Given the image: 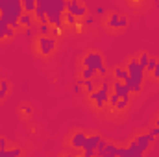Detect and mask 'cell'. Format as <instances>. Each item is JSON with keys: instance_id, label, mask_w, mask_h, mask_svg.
Returning <instances> with one entry per match:
<instances>
[{"instance_id": "5b68a950", "label": "cell", "mask_w": 159, "mask_h": 157, "mask_svg": "<svg viewBox=\"0 0 159 157\" xmlns=\"http://www.w3.org/2000/svg\"><path fill=\"white\" fill-rule=\"evenodd\" d=\"M111 91V83L107 81V79H104V83L96 89V91H93L89 96H91V102L96 105V107H104L106 104H107V100H109V92Z\"/></svg>"}, {"instance_id": "9a60e30c", "label": "cell", "mask_w": 159, "mask_h": 157, "mask_svg": "<svg viewBox=\"0 0 159 157\" xmlns=\"http://www.w3.org/2000/svg\"><path fill=\"white\" fill-rule=\"evenodd\" d=\"M34 15H28V13H22V17L19 19V26H24V28H30L34 26Z\"/></svg>"}, {"instance_id": "4fadbf2b", "label": "cell", "mask_w": 159, "mask_h": 157, "mask_svg": "<svg viewBox=\"0 0 159 157\" xmlns=\"http://www.w3.org/2000/svg\"><path fill=\"white\" fill-rule=\"evenodd\" d=\"M113 76H115V79L117 81H122V83H126L128 81V70L124 69V67H115V70H113Z\"/></svg>"}, {"instance_id": "484cf974", "label": "cell", "mask_w": 159, "mask_h": 157, "mask_svg": "<svg viewBox=\"0 0 159 157\" xmlns=\"http://www.w3.org/2000/svg\"><path fill=\"white\" fill-rule=\"evenodd\" d=\"M119 96H117V94H115V92H111V94H109V100H107V104H109V105H113V107H115V105H117V104H119Z\"/></svg>"}, {"instance_id": "6da1fadb", "label": "cell", "mask_w": 159, "mask_h": 157, "mask_svg": "<svg viewBox=\"0 0 159 157\" xmlns=\"http://www.w3.org/2000/svg\"><path fill=\"white\" fill-rule=\"evenodd\" d=\"M41 7L46 13V20L52 28H63V11H67V2L63 0H37Z\"/></svg>"}, {"instance_id": "52a82bcc", "label": "cell", "mask_w": 159, "mask_h": 157, "mask_svg": "<svg viewBox=\"0 0 159 157\" xmlns=\"http://www.w3.org/2000/svg\"><path fill=\"white\" fill-rule=\"evenodd\" d=\"M94 155L96 157H119V146H115L113 142H106L102 139Z\"/></svg>"}, {"instance_id": "e575fe53", "label": "cell", "mask_w": 159, "mask_h": 157, "mask_svg": "<svg viewBox=\"0 0 159 157\" xmlns=\"http://www.w3.org/2000/svg\"><path fill=\"white\" fill-rule=\"evenodd\" d=\"M0 11H2V0H0Z\"/></svg>"}, {"instance_id": "9c48e42d", "label": "cell", "mask_w": 159, "mask_h": 157, "mask_svg": "<svg viewBox=\"0 0 159 157\" xmlns=\"http://www.w3.org/2000/svg\"><path fill=\"white\" fill-rule=\"evenodd\" d=\"M106 26L111 28V30L126 28V26H128V17H126V15H120V13H111V15H109V20H107Z\"/></svg>"}, {"instance_id": "2e32d148", "label": "cell", "mask_w": 159, "mask_h": 157, "mask_svg": "<svg viewBox=\"0 0 159 157\" xmlns=\"http://www.w3.org/2000/svg\"><path fill=\"white\" fill-rule=\"evenodd\" d=\"M126 150H128V157H144V154L137 148V144H135L133 141L129 142V146H128Z\"/></svg>"}, {"instance_id": "e0dca14e", "label": "cell", "mask_w": 159, "mask_h": 157, "mask_svg": "<svg viewBox=\"0 0 159 157\" xmlns=\"http://www.w3.org/2000/svg\"><path fill=\"white\" fill-rule=\"evenodd\" d=\"M20 148H15V150H6V152H2L0 150V157H20Z\"/></svg>"}, {"instance_id": "1f68e13d", "label": "cell", "mask_w": 159, "mask_h": 157, "mask_svg": "<svg viewBox=\"0 0 159 157\" xmlns=\"http://www.w3.org/2000/svg\"><path fill=\"white\" fill-rule=\"evenodd\" d=\"M72 91H74V92H76V94H78L80 91H81V87H80L78 83H74V87H72Z\"/></svg>"}, {"instance_id": "8fae6325", "label": "cell", "mask_w": 159, "mask_h": 157, "mask_svg": "<svg viewBox=\"0 0 159 157\" xmlns=\"http://www.w3.org/2000/svg\"><path fill=\"white\" fill-rule=\"evenodd\" d=\"M87 133H83V131H76L74 135H72V139H70V146L74 148V150H83V146H85V142H87Z\"/></svg>"}, {"instance_id": "4316f807", "label": "cell", "mask_w": 159, "mask_h": 157, "mask_svg": "<svg viewBox=\"0 0 159 157\" xmlns=\"http://www.w3.org/2000/svg\"><path fill=\"white\" fill-rule=\"evenodd\" d=\"M156 65H157V61H156L154 57H150V61H148V65H146V70H148V72H154Z\"/></svg>"}, {"instance_id": "ba28073f", "label": "cell", "mask_w": 159, "mask_h": 157, "mask_svg": "<svg viewBox=\"0 0 159 157\" xmlns=\"http://www.w3.org/2000/svg\"><path fill=\"white\" fill-rule=\"evenodd\" d=\"M67 13L74 15L76 19H81L87 15V7H85V4H81L78 0H70V2H67Z\"/></svg>"}, {"instance_id": "603a6c76", "label": "cell", "mask_w": 159, "mask_h": 157, "mask_svg": "<svg viewBox=\"0 0 159 157\" xmlns=\"http://www.w3.org/2000/svg\"><path fill=\"white\" fill-rule=\"evenodd\" d=\"M37 28H39V24H37V22H35L34 26H30V28H24V35H26L28 39H32V37H34V30L37 32Z\"/></svg>"}, {"instance_id": "4dcf8cb0", "label": "cell", "mask_w": 159, "mask_h": 157, "mask_svg": "<svg viewBox=\"0 0 159 157\" xmlns=\"http://www.w3.org/2000/svg\"><path fill=\"white\" fill-rule=\"evenodd\" d=\"M154 78L159 79V61H157V65H156V69H154Z\"/></svg>"}, {"instance_id": "7a4b0ae2", "label": "cell", "mask_w": 159, "mask_h": 157, "mask_svg": "<svg viewBox=\"0 0 159 157\" xmlns=\"http://www.w3.org/2000/svg\"><path fill=\"white\" fill-rule=\"evenodd\" d=\"M22 4L19 0H2V11L0 19H4L13 30L19 28V19L22 17Z\"/></svg>"}, {"instance_id": "ffe728a7", "label": "cell", "mask_w": 159, "mask_h": 157, "mask_svg": "<svg viewBox=\"0 0 159 157\" xmlns=\"http://www.w3.org/2000/svg\"><path fill=\"white\" fill-rule=\"evenodd\" d=\"M137 61H139V65H141V67H143V69L146 70V65H148V61H150V56H148L146 52H143V54H141V56L137 57Z\"/></svg>"}, {"instance_id": "d6986e66", "label": "cell", "mask_w": 159, "mask_h": 157, "mask_svg": "<svg viewBox=\"0 0 159 157\" xmlns=\"http://www.w3.org/2000/svg\"><path fill=\"white\" fill-rule=\"evenodd\" d=\"M65 20H67V24H69V26H76V28H80V20L74 17V15L65 13Z\"/></svg>"}, {"instance_id": "cb8c5ba5", "label": "cell", "mask_w": 159, "mask_h": 157, "mask_svg": "<svg viewBox=\"0 0 159 157\" xmlns=\"http://www.w3.org/2000/svg\"><path fill=\"white\" fill-rule=\"evenodd\" d=\"M91 24H94V17H91V15H87L81 22H80V30L83 28V26H91Z\"/></svg>"}, {"instance_id": "3957f363", "label": "cell", "mask_w": 159, "mask_h": 157, "mask_svg": "<svg viewBox=\"0 0 159 157\" xmlns=\"http://www.w3.org/2000/svg\"><path fill=\"white\" fill-rule=\"evenodd\" d=\"M126 70H128V81H126V85H128V89H129V92H139L141 91V87H143V79H144V69L139 65V61L137 59H129V63H128V67H126Z\"/></svg>"}, {"instance_id": "30bf717a", "label": "cell", "mask_w": 159, "mask_h": 157, "mask_svg": "<svg viewBox=\"0 0 159 157\" xmlns=\"http://www.w3.org/2000/svg\"><path fill=\"white\" fill-rule=\"evenodd\" d=\"M111 89H113V92L119 96L120 100H122V98H129V94H131V92H129V89H128V85H126V83H122V81H117V79L111 83Z\"/></svg>"}, {"instance_id": "d4e9b609", "label": "cell", "mask_w": 159, "mask_h": 157, "mask_svg": "<svg viewBox=\"0 0 159 157\" xmlns=\"http://www.w3.org/2000/svg\"><path fill=\"white\" fill-rule=\"evenodd\" d=\"M128 104H129V98H122V100H119V104L115 105V109L122 111V109H126V107H128Z\"/></svg>"}, {"instance_id": "d6a6232c", "label": "cell", "mask_w": 159, "mask_h": 157, "mask_svg": "<svg viewBox=\"0 0 159 157\" xmlns=\"http://www.w3.org/2000/svg\"><path fill=\"white\" fill-rule=\"evenodd\" d=\"M63 157H76V155H72V154H67V155H63Z\"/></svg>"}, {"instance_id": "8992f818", "label": "cell", "mask_w": 159, "mask_h": 157, "mask_svg": "<svg viewBox=\"0 0 159 157\" xmlns=\"http://www.w3.org/2000/svg\"><path fill=\"white\" fill-rule=\"evenodd\" d=\"M37 50H39V54L43 57H48L56 50V39L52 35L50 37H41L39 35V39H37Z\"/></svg>"}, {"instance_id": "83f0119b", "label": "cell", "mask_w": 159, "mask_h": 157, "mask_svg": "<svg viewBox=\"0 0 159 157\" xmlns=\"http://www.w3.org/2000/svg\"><path fill=\"white\" fill-rule=\"evenodd\" d=\"M148 135H150L152 139H156V137H159V128H156V126H154V128H152V129L148 131Z\"/></svg>"}, {"instance_id": "ac0fdd59", "label": "cell", "mask_w": 159, "mask_h": 157, "mask_svg": "<svg viewBox=\"0 0 159 157\" xmlns=\"http://www.w3.org/2000/svg\"><path fill=\"white\" fill-rule=\"evenodd\" d=\"M7 92H9V83L6 79H2L0 81V100H4L7 96Z\"/></svg>"}, {"instance_id": "277c9868", "label": "cell", "mask_w": 159, "mask_h": 157, "mask_svg": "<svg viewBox=\"0 0 159 157\" xmlns=\"http://www.w3.org/2000/svg\"><path fill=\"white\" fill-rule=\"evenodd\" d=\"M83 67L94 70V72L100 74V76H106V72H107V69H106V65H104V59H102V54H98V52H89V54L83 57Z\"/></svg>"}, {"instance_id": "7402d4cb", "label": "cell", "mask_w": 159, "mask_h": 157, "mask_svg": "<svg viewBox=\"0 0 159 157\" xmlns=\"http://www.w3.org/2000/svg\"><path fill=\"white\" fill-rule=\"evenodd\" d=\"M7 28H9V24L4 20V19H0V41L6 39V34H7Z\"/></svg>"}, {"instance_id": "44dd1931", "label": "cell", "mask_w": 159, "mask_h": 157, "mask_svg": "<svg viewBox=\"0 0 159 157\" xmlns=\"http://www.w3.org/2000/svg\"><path fill=\"white\" fill-rule=\"evenodd\" d=\"M94 76H96V72H94V70H91V69H83V72H81V79H83V81L94 79Z\"/></svg>"}, {"instance_id": "836d02e7", "label": "cell", "mask_w": 159, "mask_h": 157, "mask_svg": "<svg viewBox=\"0 0 159 157\" xmlns=\"http://www.w3.org/2000/svg\"><path fill=\"white\" fill-rule=\"evenodd\" d=\"M156 128H159V118L156 120Z\"/></svg>"}, {"instance_id": "f546056e", "label": "cell", "mask_w": 159, "mask_h": 157, "mask_svg": "<svg viewBox=\"0 0 159 157\" xmlns=\"http://www.w3.org/2000/svg\"><path fill=\"white\" fill-rule=\"evenodd\" d=\"M94 13H96V15H104V13H106V7H104V6H96V7H94Z\"/></svg>"}, {"instance_id": "f1b7e54d", "label": "cell", "mask_w": 159, "mask_h": 157, "mask_svg": "<svg viewBox=\"0 0 159 157\" xmlns=\"http://www.w3.org/2000/svg\"><path fill=\"white\" fill-rule=\"evenodd\" d=\"M0 150H2V152L7 150V141H6L4 137H0Z\"/></svg>"}, {"instance_id": "5bb4252c", "label": "cell", "mask_w": 159, "mask_h": 157, "mask_svg": "<svg viewBox=\"0 0 159 157\" xmlns=\"http://www.w3.org/2000/svg\"><path fill=\"white\" fill-rule=\"evenodd\" d=\"M20 4H22V11L24 13H28V15H34L35 13V6H37L35 0H22Z\"/></svg>"}, {"instance_id": "7c38bea8", "label": "cell", "mask_w": 159, "mask_h": 157, "mask_svg": "<svg viewBox=\"0 0 159 157\" xmlns=\"http://www.w3.org/2000/svg\"><path fill=\"white\" fill-rule=\"evenodd\" d=\"M152 141H154V139H152L148 133H144V135H139V137H135V139H133V142L137 144V148H139L143 154L148 150V146L152 144Z\"/></svg>"}]
</instances>
